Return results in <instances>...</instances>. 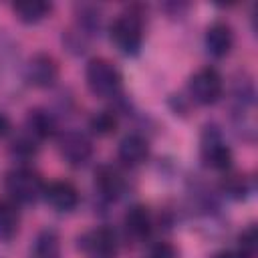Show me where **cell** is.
I'll return each mask as SVG.
<instances>
[{
    "label": "cell",
    "instance_id": "obj_1",
    "mask_svg": "<svg viewBox=\"0 0 258 258\" xmlns=\"http://www.w3.org/2000/svg\"><path fill=\"white\" fill-rule=\"evenodd\" d=\"M256 91L250 79H240L232 89V119L234 125L246 141H254L256 135Z\"/></svg>",
    "mask_w": 258,
    "mask_h": 258
},
{
    "label": "cell",
    "instance_id": "obj_2",
    "mask_svg": "<svg viewBox=\"0 0 258 258\" xmlns=\"http://www.w3.org/2000/svg\"><path fill=\"white\" fill-rule=\"evenodd\" d=\"M85 81L89 91L99 99H117L123 89V77L119 69L103 56H95L87 62Z\"/></svg>",
    "mask_w": 258,
    "mask_h": 258
},
{
    "label": "cell",
    "instance_id": "obj_3",
    "mask_svg": "<svg viewBox=\"0 0 258 258\" xmlns=\"http://www.w3.org/2000/svg\"><path fill=\"white\" fill-rule=\"evenodd\" d=\"M111 42L127 56H133L139 52L143 44V16L137 10H125L121 12L109 28Z\"/></svg>",
    "mask_w": 258,
    "mask_h": 258
},
{
    "label": "cell",
    "instance_id": "obj_4",
    "mask_svg": "<svg viewBox=\"0 0 258 258\" xmlns=\"http://www.w3.org/2000/svg\"><path fill=\"white\" fill-rule=\"evenodd\" d=\"M44 185L46 183L42 181V177L26 165H18V167L10 169L4 177V187L10 196V200L16 204L38 202L44 194Z\"/></svg>",
    "mask_w": 258,
    "mask_h": 258
},
{
    "label": "cell",
    "instance_id": "obj_5",
    "mask_svg": "<svg viewBox=\"0 0 258 258\" xmlns=\"http://www.w3.org/2000/svg\"><path fill=\"white\" fill-rule=\"evenodd\" d=\"M200 155L206 167L216 169V171H228L234 159V153L230 145L226 143L222 131L216 125H208L202 133V147Z\"/></svg>",
    "mask_w": 258,
    "mask_h": 258
},
{
    "label": "cell",
    "instance_id": "obj_6",
    "mask_svg": "<svg viewBox=\"0 0 258 258\" xmlns=\"http://www.w3.org/2000/svg\"><path fill=\"white\" fill-rule=\"evenodd\" d=\"M187 93L194 103L198 105H214L222 99L224 93V79L214 67H204L196 71L187 81Z\"/></svg>",
    "mask_w": 258,
    "mask_h": 258
},
{
    "label": "cell",
    "instance_id": "obj_7",
    "mask_svg": "<svg viewBox=\"0 0 258 258\" xmlns=\"http://www.w3.org/2000/svg\"><path fill=\"white\" fill-rule=\"evenodd\" d=\"M58 151L69 165L81 167L93 157V141L79 129H67L58 135Z\"/></svg>",
    "mask_w": 258,
    "mask_h": 258
},
{
    "label": "cell",
    "instance_id": "obj_8",
    "mask_svg": "<svg viewBox=\"0 0 258 258\" xmlns=\"http://www.w3.org/2000/svg\"><path fill=\"white\" fill-rule=\"evenodd\" d=\"M60 69L52 54L48 52H36L28 58L24 67V79L28 85L36 89H48L58 81Z\"/></svg>",
    "mask_w": 258,
    "mask_h": 258
},
{
    "label": "cell",
    "instance_id": "obj_9",
    "mask_svg": "<svg viewBox=\"0 0 258 258\" xmlns=\"http://www.w3.org/2000/svg\"><path fill=\"white\" fill-rule=\"evenodd\" d=\"M79 248L89 258H115L119 250V242L113 230L109 228H93L79 238Z\"/></svg>",
    "mask_w": 258,
    "mask_h": 258
},
{
    "label": "cell",
    "instance_id": "obj_10",
    "mask_svg": "<svg viewBox=\"0 0 258 258\" xmlns=\"http://www.w3.org/2000/svg\"><path fill=\"white\" fill-rule=\"evenodd\" d=\"M42 198L56 212H73L79 206V189L71 181H64V179L46 183Z\"/></svg>",
    "mask_w": 258,
    "mask_h": 258
},
{
    "label": "cell",
    "instance_id": "obj_11",
    "mask_svg": "<svg viewBox=\"0 0 258 258\" xmlns=\"http://www.w3.org/2000/svg\"><path fill=\"white\" fill-rule=\"evenodd\" d=\"M117 157L127 167H137L149 157V141L139 133H127L117 145Z\"/></svg>",
    "mask_w": 258,
    "mask_h": 258
},
{
    "label": "cell",
    "instance_id": "obj_12",
    "mask_svg": "<svg viewBox=\"0 0 258 258\" xmlns=\"http://www.w3.org/2000/svg\"><path fill=\"white\" fill-rule=\"evenodd\" d=\"M204 44H206V50L214 58H224L230 54L234 46V30L226 22H214L206 30Z\"/></svg>",
    "mask_w": 258,
    "mask_h": 258
},
{
    "label": "cell",
    "instance_id": "obj_13",
    "mask_svg": "<svg viewBox=\"0 0 258 258\" xmlns=\"http://www.w3.org/2000/svg\"><path fill=\"white\" fill-rule=\"evenodd\" d=\"M95 189L103 200L115 202L121 198L125 189V179L119 173V169H115L113 165H101L95 171Z\"/></svg>",
    "mask_w": 258,
    "mask_h": 258
},
{
    "label": "cell",
    "instance_id": "obj_14",
    "mask_svg": "<svg viewBox=\"0 0 258 258\" xmlns=\"http://www.w3.org/2000/svg\"><path fill=\"white\" fill-rule=\"evenodd\" d=\"M24 125H26V135H30L34 141L48 139L56 133V119L52 117L50 111H46L42 107L30 109Z\"/></svg>",
    "mask_w": 258,
    "mask_h": 258
},
{
    "label": "cell",
    "instance_id": "obj_15",
    "mask_svg": "<svg viewBox=\"0 0 258 258\" xmlns=\"http://www.w3.org/2000/svg\"><path fill=\"white\" fill-rule=\"evenodd\" d=\"M123 226L127 230V234L135 240H143L151 234V228H153V220H151V214L145 206L141 204H135L127 210L125 218H123Z\"/></svg>",
    "mask_w": 258,
    "mask_h": 258
},
{
    "label": "cell",
    "instance_id": "obj_16",
    "mask_svg": "<svg viewBox=\"0 0 258 258\" xmlns=\"http://www.w3.org/2000/svg\"><path fill=\"white\" fill-rule=\"evenodd\" d=\"M50 10H52V4L50 2H42V0H28V2L12 4V12L24 24H36V22L44 20L50 14Z\"/></svg>",
    "mask_w": 258,
    "mask_h": 258
},
{
    "label": "cell",
    "instance_id": "obj_17",
    "mask_svg": "<svg viewBox=\"0 0 258 258\" xmlns=\"http://www.w3.org/2000/svg\"><path fill=\"white\" fill-rule=\"evenodd\" d=\"M30 258H60V240L54 230H44L36 236Z\"/></svg>",
    "mask_w": 258,
    "mask_h": 258
},
{
    "label": "cell",
    "instance_id": "obj_18",
    "mask_svg": "<svg viewBox=\"0 0 258 258\" xmlns=\"http://www.w3.org/2000/svg\"><path fill=\"white\" fill-rule=\"evenodd\" d=\"M20 228V214L14 202L0 200V240L8 242L18 234Z\"/></svg>",
    "mask_w": 258,
    "mask_h": 258
},
{
    "label": "cell",
    "instance_id": "obj_19",
    "mask_svg": "<svg viewBox=\"0 0 258 258\" xmlns=\"http://www.w3.org/2000/svg\"><path fill=\"white\" fill-rule=\"evenodd\" d=\"M117 123H119V119H117L115 111L105 109V111H99V113H95V115L91 117L89 127H91V131H93L95 135L107 137V135H111V133L117 129Z\"/></svg>",
    "mask_w": 258,
    "mask_h": 258
},
{
    "label": "cell",
    "instance_id": "obj_20",
    "mask_svg": "<svg viewBox=\"0 0 258 258\" xmlns=\"http://www.w3.org/2000/svg\"><path fill=\"white\" fill-rule=\"evenodd\" d=\"M36 143L38 141H34L30 135L24 133L18 139H14V143H12V155L18 157V159H22V161H26V159H30V157L36 155V151H38V145Z\"/></svg>",
    "mask_w": 258,
    "mask_h": 258
},
{
    "label": "cell",
    "instance_id": "obj_21",
    "mask_svg": "<svg viewBox=\"0 0 258 258\" xmlns=\"http://www.w3.org/2000/svg\"><path fill=\"white\" fill-rule=\"evenodd\" d=\"M222 189L232 198H242L246 194V179L240 173H228L222 181Z\"/></svg>",
    "mask_w": 258,
    "mask_h": 258
},
{
    "label": "cell",
    "instance_id": "obj_22",
    "mask_svg": "<svg viewBox=\"0 0 258 258\" xmlns=\"http://www.w3.org/2000/svg\"><path fill=\"white\" fill-rule=\"evenodd\" d=\"M256 242H258V236H256V228L254 226L246 228L240 234V250H244L250 256H254V252H256Z\"/></svg>",
    "mask_w": 258,
    "mask_h": 258
},
{
    "label": "cell",
    "instance_id": "obj_23",
    "mask_svg": "<svg viewBox=\"0 0 258 258\" xmlns=\"http://www.w3.org/2000/svg\"><path fill=\"white\" fill-rule=\"evenodd\" d=\"M177 254H175V250H173V246H169V244H157L153 250H151V256L149 258H175Z\"/></svg>",
    "mask_w": 258,
    "mask_h": 258
},
{
    "label": "cell",
    "instance_id": "obj_24",
    "mask_svg": "<svg viewBox=\"0 0 258 258\" xmlns=\"http://www.w3.org/2000/svg\"><path fill=\"white\" fill-rule=\"evenodd\" d=\"M210 258H252L250 254H246L244 250H240V248H236V250H220V252H216V254H212Z\"/></svg>",
    "mask_w": 258,
    "mask_h": 258
},
{
    "label": "cell",
    "instance_id": "obj_25",
    "mask_svg": "<svg viewBox=\"0 0 258 258\" xmlns=\"http://www.w3.org/2000/svg\"><path fill=\"white\" fill-rule=\"evenodd\" d=\"M8 131H10V119L0 111V137L8 135Z\"/></svg>",
    "mask_w": 258,
    "mask_h": 258
}]
</instances>
